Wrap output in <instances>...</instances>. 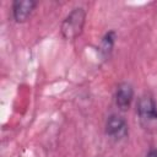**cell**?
<instances>
[{
	"label": "cell",
	"mask_w": 157,
	"mask_h": 157,
	"mask_svg": "<svg viewBox=\"0 0 157 157\" xmlns=\"http://www.w3.org/2000/svg\"><path fill=\"white\" fill-rule=\"evenodd\" d=\"M146 157H157V148H153V150H151L147 155H146Z\"/></svg>",
	"instance_id": "obj_7"
},
{
	"label": "cell",
	"mask_w": 157,
	"mask_h": 157,
	"mask_svg": "<svg viewBox=\"0 0 157 157\" xmlns=\"http://www.w3.org/2000/svg\"><path fill=\"white\" fill-rule=\"evenodd\" d=\"M136 113L140 124L147 129H157V103L150 94H144L139 98L136 104Z\"/></svg>",
	"instance_id": "obj_2"
},
{
	"label": "cell",
	"mask_w": 157,
	"mask_h": 157,
	"mask_svg": "<svg viewBox=\"0 0 157 157\" xmlns=\"http://www.w3.org/2000/svg\"><path fill=\"white\" fill-rule=\"evenodd\" d=\"M115 39H117V33L115 31H109L107 32L103 38L101 39V44H99V52L101 54L107 58L109 56V54L112 53L113 50V47H114V43H115Z\"/></svg>",
	"instance_id": "obj_6"
},
{
	"label": "cell",
	"mask_w": 157,
	"mask_h": 157,
	"mask_svg": "<svg viewBox=\"0 0 157 157\" xmlns=\"http://www.w3.org/2000/svg\"><path fill=\"white\" fill-rule=\"evenodd\" d=\"M134 99V88L128 82H121L117 87L115 92V103L119 109L126 110L129 109L131 102Z\"/></svg>",
	"instance_id": "obj_5"
},
{
	"label": "cell",
	"mask_w": 157,
	"mask_h": 157,
	"mask_svg": "<svg viewBox=\"0 0 157 157\" xmlns=\"http://www.w3.org/2000/svg\"><path fill=\"white\" fill-rule=\"evenodd\" d=\"M105 134L115 141H120V140L125 139L128 135L126 120L118 114L109 115L105 121Z\"/></svg>",
	"instance_id": "obj_3"
},
{
	"label": "cell",
	"mask_w": 157,
	"mask_h": 157,
	"mask_svg": "<svg viewBox=\"0 0 157 157\" xmlns=\"http://www.w3.org/2000/svg\"><path fill=\"white\" fill-rule=\"evenodd\" d=\"M37 2L33 0H16L12 2V16L13 20L18 23H22L28 20L36 9Z\"/></svg>",
	"instance_id": "obj_4"
},
{
	"label": "cell",
	"mask_w": 157,
	"mask_h": 157,
	"mask_svg": "<svg viewBox=\"0 0 157 157\" xmlns=\"http://www.w3.org/2000/svg\"><path fill=\"white\" fill-rule=\"evenodd\" d=\"M86 21V11L82 7H75L72 9L69 15L63 20L60 31L63 37L66 40H74L76 39L83 29Z\"/></svg>",
	"instance_id": "obj_1"
}]
</instances>
